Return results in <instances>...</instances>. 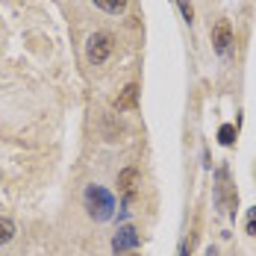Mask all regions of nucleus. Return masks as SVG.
Listing matches in <instances>:
<instances>
[{
  "label": "nucleus",
  "mask_w": 256,
  "mask_h": 256,
  "mask_svg": "<svg viewBox=\"0 0 256 256\" xmlns=\"http://www.w3.org/2000/svg\"><path fill=\"white\" fill-rule=\"evenodd\" d=\"M82 198H86V209L94 221H109L115 215V198L103 186H88Z\"/></svg>",
  "instance_id": "f257e3e1"
},
{
  "label": "nucleus",
  "mask_w": 256,
  "mask_h": 256,
  "mask_svg": "<svg viewBox=\"0 0 256 256\" xmlns=\"http://www.w3.org/2000/svg\"><path fill=\"white\" fill-rule=\"evenodd\" d=\"M112 36L109 32H94V36H88V44H86V56H88V62L92 65H103L106 59H109V53H112Z\"/></svg>",
  "instance_id": "f03ea898"
},
{
  "label": "nucleus",
  "mask_w": 256,
  "mask_h": 256,
  "mask_svg": "<svg viewBox=\"0 0 256 256\" xmlns=\"http://www.w3.org/2000/svg\"><path fill=\"white\" fill-rule=\"evenodd\" d=\"M212 44H215V53L218 56H227L232 48V26L227 18H221L218 24H215V30H212Z\"/></svg>",
  "instance_id": "7ed1b4c3"
},
{
  "label": "nucleus",
  "mask_w": 256,
  "mask_h": 256,
  "mask_svg": "<svg viewBox=\"0 0 256 256\" xmlns=\"http://www.w3.org/2000/svg\"><path fill=\"white\" fill-rule=\"evenodd\" d=\"M138 248V232L136 227H121V230L115 232V238H112V250L118 256L130 254V250H136Z\"/></svg>",
  "instance_id": "20e7f679"
},
{
  "label": "nucleus",
  "mask_w": 256,
  "mask_h": 256,
  "mask_svg": "<svg viewBox=\"0 0 256 256\" xmlns=\"http://www.w3.org/2000/svg\"><path fill=\"white\" fill-rule=\"evenodd\" d=\"M118 192L124 194V200H127V204L136 198V192H138V168H132V165H130V168H124V171L118 174Z\"/></svg>",
  "instance_id": "39448f33"
},
{
  "label": "nucleus",
  "mask_w": 256,
  "mask_h": 256,
  "mask_svg": "<svg viewBox=\"0 0 256 256\" xmlns=\"http://www.w3.org/2000/svg\"><path fill=\"white\" fill-rule=\"evenodd\" d=\"M136 103H138V86H136V82H130L127 88L118 94V100H115V109L127 112V109H136Z\"/></svg>",
  "instance_id": "423d86ee"
},
{
  "label": "nucleus",
  "mask_w": 256,
  "mask_h": 256,
  "mask_svg": "<svg viewBox=\"0 0 256 256\" xmlns=\"http://www.w3.org/2000/svg\"><path fill=\"white\" fill-rule=\"evenodd\" d=\"M94 6H100L103 12L118 15V12H124V9H127V0H94Z\"/></svg>",
  "instance_id": "0eeeda50"
},
{
  "label": "nucleus",
  "mask_w": 256,
  "mask_h": 256,
  "mask_svg": "<svg viewBox=\"0 0 256 256\" xmlns=\"http://www.w3.org/2000/svg\"><path fill=\"white\" fill-rule=\"evenodd\" d=\"M12 238H15V224L9 218H0V244H6Z\"/></svg>",
  "instance_id": "6e6552de"
},
{
  "label": "nucleus",
  "mask_w": 256,
  "mask_h": 256,
  "mask_svg": "<svg viewBox=\"0 0 256 256\" xmlns=\"http://www.w3.org/2000/svg\"><path fill=\"white\" fill-rule=\"evenodd\" d=\"M218 142H221L224 148H230L232 142H236V127H232V124H224V127L218 130Z\"/></svg>",
  "instance_id": "1a4fd4ad"
},
{
  "label": "nucleus",
  "mask_w": 256,
  "mask_h": 256,
  "mask_svg": "<svg viewBox=\"0 0 256 256\" xmlns=\"http://www.w3.org/2000/svg\"><path fill=\"white\" fill-rule=\"evenodd\" d=\"M180 12H182V18L192 24V18H194V9H192V3H188V0H180Z\"/></svg>",
  "instance_id": "9d476101"
},
{
  "label": "nucleus",
  "mask_w": 256,
  "mask_h": 256,
  "mask_svg": "<svg viewBox=\"0 0 256 256\" xmlns=\"http://www.w3.org/2000/svg\"><path fill=\"white\" fill-rule=\"evenodd\" d=\"M248 232H250V236H256V206L250 209V215H248Z\"/></svg>",
  "instance_id": "9b49d317"
},
{
  "label": "nucleus",
  "mask_w": 256,
  "mask_h": 256,
  "mask_svg": "<svg viewBox=\"0 0 256 256\" xmlns=\"http://www.w3.org/2000/svg\"><path fill=\"white\" fill-rule=\"evenodd\" d=\"M180 256H188V244H182V248H180Z\"/></svg>",
  "instance_id": "f8f14e48"
},
{
  "label": "nucleus",
  "mask_w": 256,
  "mask_h": 256,
  "mask_svg": "<svg viewBox=\"0 0 256 256\" xmlns=\"http://www.w3.org/2000/svg\"><path fill=\"white\" fill-rule=\"evenodd\" d=\"M130 256H136V254H130Z\"/></svg>",
  "instance_id": "ddd939ff"
}]
</instances>
